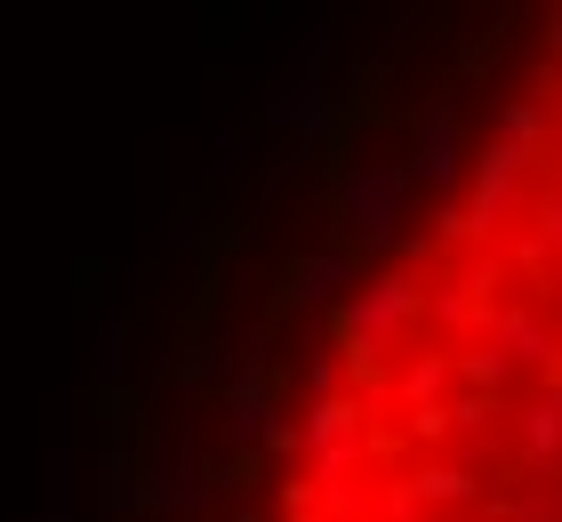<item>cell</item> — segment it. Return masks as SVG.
<instances>
[{
  "label": "cell",
  "mask_w": 562,
  "mask_h": 522,
  "mask_svg": "<svg viewBox=\"0 0 562 522\" xmlns=\"http://www.w3.org/2000/svg\"><path fill=\"white\" fill-rule=\"evenodd\" d=\"M266 522H562V9L482 16L434 153L322 290Z\"/></svg>",
  "instance_id": "cell-1"
}]
</instances>
